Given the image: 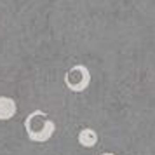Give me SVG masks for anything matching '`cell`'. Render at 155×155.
Returning a JSON list of instances; mask_svg holds the SVG:
<instances>
[{
	"label": "cell",
	"mask_w": 155,
	"mask_h": 155,
	"mask_svg": "<svg viewBox=\"0 0 155 155\" xmlns=\"http://www.w3.org/2000/svg\"><path fill=\"white\" fill-rule=\"evenodd\" d=\"M25 129H26L30 141L45 143V141H49L52 138V134L56 133V124L42 110H33L25 119Z\"/></svg>",
	"instance_id": "cell-1"
},
{
	"label": "cell",
	"mask_w": 155,
	"mask_h": 155,
	"mask_svg": "<svg viewBox=\"0 0 155 155\" xmlns=\"http://www.w3.org/2000/svg\"><path fill=\"white\" fill-rule=\"evenodd\" d=\"M64 84L73 92H84L91 84V71L84 64H75L64 73Z\"/></svg>",
	"instance_id": "cell-2"
},
{
	"label": "cell",
	"mask_w": 155,
	"mask_h": 155,
	"mask_svg": "<svg viewBox=\"0 0 155 155\" xmlns=\"http://www.w3.org/2000/svg\"><path fill=\"white\" fill-rule=\"evenodd\" d=\"M18 112V105L9 96H0V120H11Z\"/></svg>",
	"instance_id": "cell-3"
},
{
	"label": "cell",
	"mask_w": 155,
	"mask_h": 155,
	"mask_svg": "<svg viewBox=\"0 0 155 155\" xmlns=\"http://www.w3.org/2000/svg\"><path fill=\"white\" fill-rule=\"evenodd\" d=\"M78 143L85 148L96 147V143H98V133H96L94 129L85 127V129H82V131L78 133Z\"/></svg>",
	"instance_id": "cell-4"
},
{
	"label": "cell",
	"mask_w": 155,
	"mask_h": 155,
	"mask_svg": "<svg viewBox=\"0 0 155 155\" xmlns=\"http://www.w3.org/2000/svg\"><path fill=\"white\" fill-rule=\"evenodd\" d=\"M101 155H115V153H110V152H106V153H101Z\"/></svg>",
	"instance_id": "cell-5"
}]
</instances>
